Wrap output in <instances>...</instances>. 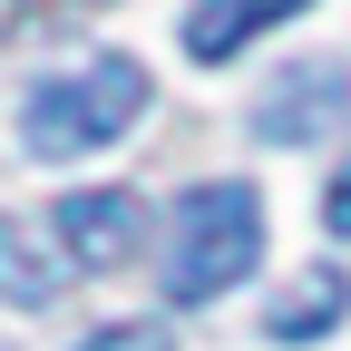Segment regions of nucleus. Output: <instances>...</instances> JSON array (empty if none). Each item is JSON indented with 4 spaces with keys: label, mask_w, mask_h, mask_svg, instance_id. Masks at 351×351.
Returning a JSON list of instances; mask_svg holds the SVG:
<instances>
[{
    "label": "nucleus",
    "mask_w": 351,
    "mask_h": 351,
    "mask_svg": "<svg viewBox=\"0 0 351 351\" xmlns=\"http://www.w3.org/2000/svg\"><path fill=\"white\" fill-rule=\"evenodd\" d=\"M147 108V69L127 59V49H98L88 69H59V78H29V98H20V156L39 166H69L88 147H108L127 137Z\"/></svg>",
    "instance_id": "nucleus-1"
},
{
    "label": "nucleus",
    "mask_w": 351,
    "mask_h": 351,
    "mask_svg": "<svg viewBox=\"0 0 351 351\" xmlns=\"http://www.w3.org/2000/svg\"><path fill=\"white\" fill-rule=\"evenodd\" d=\"M263 263V195L244 176L186 186L166 215V302H215Z\"/></svg>",
    "instance_id": "nucleus-2"
},
{
    "label": "nucleus",
    "mask_w": 351,
    "mask_h": 351,
    "mask_svg": "<svg viewBox=\"0 0 351 351\" xmlns=\"http://www.w3.org/2000/svg\"><path fill=\"white\" fill-rule=\"evenodd\" d=\"M341 117H351V69H341V59H293V69L254 98V137H263V147H322Z\"/></svg>",
    "instance_id": "nucleus-3"
},
{
    "label": "nucleus",
    "mask_w": 351,
    "mask_h": 351,
    "mask_svg": "<svg viewBox=\"0 0 351 351\" xmlns=\"http://www.w3.org/2000/svg\"><path fill=\"white\" fill-rule=\"evenodd\" d=\"M49 234H59V263H69V274H117V263L147 244V205L127 195V186L59 195L49 205Z\"/></svg>",
    "instance_id": "nucleus-4"
},
{
    "label": "nucleus",
    "mask_w": 351,
    "mask_h": 351,
    "mask_svg": "<svg viewBox=\"0 0 351 351\" xmlns=\"http://www.w3.org/2000/svg\"><path fill=\"white\" fill-rule=\"evenodd\" d=\"M302 10H313V0H195L186 10V49L215 69V59H234L244 39H263L274 20H302Z\"/></svg>",
    "instance_id": "nucleus-5"
},
{
    "label": "nucleus",
    "mask_w": 351,
    "mask_h": 351,
    "mask_svg": "<svg viewBox=\"0 0 351 351\" xmlns=\"http://www.w3.org/2000/svg\"><path fill=\"white\" fill-rule=\"evenodd\" d=\"M341 302H351L341 274H302V283L274 302V341H313V332H332V322H341Z\"/></svg>",
    "instance_id": "nucleus-6"
},
{
    "label": "nucleus",
    "mask_w": 351,
    "mask_h": 351,
    "mask_svg": "<svg viewBox=\"0 0 351 351\" xmlns=\"http://www.w3.org/2000/svg\"><path fill=\"white\" fill-rule=\"evenodd\" d=\"M78 351H176V341H166V322H108V332H88Z\"/></svg>",
    "instance_id": "nucleus-7"
},
{
    "label": "nucleus",
    "mask_w": 351,
    "mask_h": 351,
    "mask_svg": "<svg viewBox=\"0 0 351 351\" xmlns=\"http://www.w3.org/2000/svg\"><path fill=\"white\" fill-rule=\"evenodd\" d=\"M332 234H351V176L332 186Z\"/></svg>",
    "instance_id": "nucleus-8"
}]
</instances>
